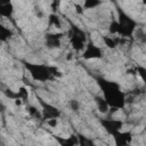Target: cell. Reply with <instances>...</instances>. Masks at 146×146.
Segmentation results:
<instances>
[{"label":"cell","instance_id":"4fadbf2b","mask_svg":"<svg viewBox=\"0 0 146 146\" xmlns=\"http://www.w3.org/2000/svg\"><path fill=\"white\" fill-rule=\"evenodd\" d=\"M135 68H136V73H137V75L140 78V80H141L143 82L146 83V67H145V66H140V65H138V66H136Z\"/></svg>","mask_w":146,"mask_h":146},{"label":"cell","instance_id":"5b68a950","mask_svg":"<svg viewBox=\"0 0 146 146\" xmlns=\"http://www.w3.org/2000/svg\"><path fill=\"white\" fill-rule=\"evenodd\" d=\"M104 56L103 49L94 43L92 41H88L84 49L82 50V58L86 60H92V59H100Z\"/></svg>","mask_w":146,"mask_h":146},{"label":"cell","instance_id":"30bf717a","mask_svg":"<svg viewBox=\"0 0 146 146\" xmlns=\"http://www.w3.org/2000/svg\"><path fill=\"white\" fill-rule=\"evenodd\" d=\"M14 11V7L10 2L8 3H0V15L3 18H9Z\"/></svg>","mask_w":146,"mask_h":146},{"label":"cell","instance_id":"277c9868","mask_svg":"<svg viewBox=\"0 0 146 146\" xmlns=\"http://www.w3.org/2000/svg\"><path fill=\"white\" fill-rule=\"evenodd\" d=\"M99 122L104 128V130L107 133H110L112 137L116 136L120 131H122V128H123V122L114 117H104V119H100Z\"/></svg>","mask_w":146,"mask_h":146},{"label":"cell","instance_id":"7a4b0ae2","mask_svg":"<svg viewBox=\"0 0 146 146\" xmlns=\"http://www.w3.org/2000/svg\"><path fill=\"white\" fill-rule=\"evenodd\" d=\"M116 21L119 24L117 35L123 36V38H131L135 34L137 30V22L120 8L117 9Z\"/></svg>","mask_w":146,"mask_h":146},{"label":"cell","instance_id":"8992f818","mask_svg":"<svg viewBox=\"0 0 146 146\" xmlns=\"http://www.w3.org/2000/svg\"><path fill=\"white\" fill-rule=\"evenodd\" d=\"M64 36L63 32H49L44 36L46 47L49 49H57L62 46V39Z\"/></svg>","mask_w":146,"mask_h":146},{"label":"cell","instance_id":"7c38bea8","mask_svg":"<svg viewBox=\"0 0 146 146\" xmlns=\"http://www.w3.org/2000/svg\"><path fill=\"white\" fill-rule=\"evenodd\" d=\"M102 5V0H83V8L87 9V10H90V9H95L97 8L98 6Z\"/></svg>","mask_w":146,"mask_h":146},{"label":"cell","instance_id":"9a60e30c","mask_svg":"<svg viewBox=\"0 0 146 146\" xmlns=\"http://www.w3.org/2000/svg\"><path fill=\"white\" fill-rule=\"evenodd\" d=\"M70 106H71V110H72V111L78 112L79 108H80V103H79L78 100H75V99H72V100L70 102Z\"/></svg>","mask_w":146,"mask_h":146},{"label":"cell","instance_id":"2e32d148","mask_svg":"<svg viewBox=\"0 0 146 146\" xmlns=\"http://www.w3.org/2000/svg\"><path fill=\"white\" fill-rule=\"evenodd\" d=\"M141 1H143V3H144V5H146V0H141Z\"/></svg>","mask_w":146,"mask_h":146},{"label":"cell","instance_id":"3957f363","mask_svg":"<svg viewBox=\"0 0 146 146\" xmlns=\"http://www.w3.org/2000/svg\"><path fill=\"white\" fill-rule=\"evenodd\" d=\"M68 39H70L72 48L75 51H82L84 49L87 42H88L86 32L82 29H80L79 26H75V25L71 26L70 32H68Z\"/></svg>","mask_w":146,"mask_h":146},{"label":"cell","instance_id":"5bb4252c","mask_svg":"<svg viewBox=\"0 0 146 146\" xmlns=\"http://www.w3.org/2000/svg\"><path fill=\"white\" fill-rule=\"evenodd\" d=\"M46 124H47L49 128H56L57 124H58V119H57V117L48 119V120H46Z\"/></svg>","mask_w":146,"mask_h":146},{"label":"cell","instance_id":"52a82bcc","mask_svg":"<svg viewBox=\"0 0 146 146\" xmlns=\"http://www.w3.org/2000/svg\"><path fill=\"white\" fill-rule=\"evenodd\" d=\"M40 105H41V108H42L41 111H42V116H43L44 121L48 120V119H52V117H57L58 119L60 116V114H62L60 111L56 106L44 102L43 99H40Z\"/></svg>","mask_w":146,"mask_h":146},{"label":"cell","instance_id":"6da1fadb","mask_svg":"<svg viewBox=\"0 0 146 146\" xmlns=\"http://www.w3.org/2000/svg\"><path fill=\"white\" fill-rule=\"evenodd\" d=\"M97 83L102 89L103 96L111 106V108L121 110L125 106L127 98L125 94L120 89V86L114 81H108L103 78L97 79Z\"/></svg>","mask_w":146,"mask_h":146},{"label":"cell","instance_id":"9c48e42d","mask_svg":"<svg viewBox=\"0 0 146 146\" xmlns=\"http://www.w3.org/2000/svg\"><path fill=\"white\" fill-rule=\"evenodd\" d=\"M48 26L50 29H62V19L56 13H52L48 16Z\"/></svg>","mask_w":146,"mask_h":146},{"label":"cell","instance_id":"8fae6325","mask_svg":"<svg viewBox=\"0 0 146 146\" xmlns=\"http://www.w3.org/2000/svg\"><path fill=\"white\" fill-rule=\"evenodd\" d=\"M13 35H14V33H13V31H11L9 27H7V26H5V25H1V26H0V39H1L2 42L9 41V39H10Z\"/></svg>","mask_w":146,"mask_h":146},{"label":"cell","instance_id":"ba28073f","mask_svg":"<svg viewBox=\"0 0 146 146\" xmlns=\"http://www.w3.org/2000/svg\"><path fill=\"white\" fill-rule=\"evenodd\" d=\"M94 100H95V104H96L97 110L102 114H107L110 112L111 106L108 105V103L106 102V99L104 98V96H95L94 97Z\"/></svg>","mask_w":146,"mask_h":146}]
</instances>
